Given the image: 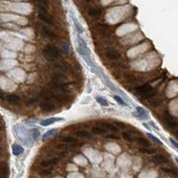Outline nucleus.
I'll use <instances>...</instances> for the list:
<instances>
[{"label": "nucleus", "instance_id": "9b49d317", "mask_svg": "<svg viewBox=\"0 0 178 178\" xmlns=\"http://www.w3.org/2000/svg\"><path fill=\"white\" fill-rule=\"evenodd\" d=\"M23 151H24V149L22 146H20V145H18V144L13 145V153H14V155L18 156L20 154H22Z\"/></svg>", "mask_w": 178, "mask_h": 178}, {"label": "nucleus", "instance_id": "f03ea898", "mask_svg": "<svg viewBox=\"0 0 178 178\" xmlns=\"http://www.w3.org/2000/svg\"><path fill=\"white\" fill-rule=\"evenodd\" d=\"M135 90H136L137 92H139V93L144 95L145 97H147V98L151 96L153 93V89L151 88V86L149 84H144V85H142V86H139V87H137Z\"/></svg>", "mask_w": 178, "mask_h": 178}, {"label": "nucleus", "instance_id": "4468645a", "mask_svg": "<svg viewBox=\"0 0 178 178\" xmlns=\"http://www.w3.org/2000/svg\"><path fill=\"white\" fill-rule=\"evenodd\" d=\"M60 140L64 142H66V143H69V144H76L77 143V141L74 139V138L72 137H70V136H63L60 138Z\"/></svg>", "mask_w": 178, "mask_h": 178}, {"label": "nucleus", "instance_id": "f704fd0d", "mask_svg": "<svg viewBox=\"0 0 178 178\" xmlns=\"http://www.w3.org/2000/svg\"><path fill=\"white\" fill-rule=\"evenodd\" d=\"M175 161H176L177 164H178V157H175Z\"/></svg>", "mask_w": 178, "mask_h": 178}, {"label": "nucleus", "instance_id": "c85d7f7f", "mask_svg": "<svg viewBox=\"0 0 178 178\" xmlns=\"http://www.w3.org/2000/svg\"><path fill=\"white\" fill-rule=\"evenodd\" d=\"M36 1L41 5V7L43 8V7H46V6H47V1H46V0H36Z\"/></svg>", "mask_w": 178, "mask_h": 178}, {"label": "nucleus", "instance_id": "20e7f679", "mask_svg": "<svg viewBox=\"0 0 178 178\" xmlns=\"http://www.w3.org/2000/svg\"><path fill=\"white\" fill-rule=\"evenodd\" d=\"M39 18H41L44 23H46L47 24H52L51 19H50V17L48 15V13L46 12V10L44 8H41V10H39Z\"/></svg>", "mask_w": 178, "mask_h": 178}, {"label": "nucleus", "instance_id": "5701e85b", "mask_svg": "<svg viewBox=\"0 0 178 178\" xmlns=\"http://www.w3.org/2000/svg\"><path fill=\"white\" fill-rule=\"evenodd\" d=\"M140 150L141 151V152H143V153H147V154H151V153H153V149H149V148H145V147L141 148Z\"/></svg>", "mask_w": 178, "mask_h": 178}, {"label": "nucleus", "instance_id": "c9c22d12", "mask_svg": "<svg viewBox=\"0 0 178 178\" xmlns=\"http://www.w3.org/2000/svg\"><path fill=\"white\" fill-rule=\"evenodd\" d=\"M86 1H87V2H90V0H86Z\"/></svg>", "mask_w": 178, "mask_h": 178}, {"label": "nucleus", "instance_id": "aec40b11", "mask_svg": "<svg viewBox=\"0 0 178 178\" xmlns=\"http://www.w3.org/2000/svg\"><path fill=\"white\" fill-rule=\"evenodd\" d=\"M162 170L164 171V172H166V173H167V174H169L171 175H173L175 177H176L178 175L177 172H176L175 170H174V169H171V168H162Z\"/></svg>", "mask_w": 178, "mask_h": 178}, {"label": "nucleus", "instance_id": "ddd939ff", "mask_svg": "<svg viewBox=\"0 0 178 178\" xmlns=\"http://www.w3.org/2000/svg\"><path fill=\"white\" fill-rule=\"evenodd\" d=\"M101 126L104 129H108V130L113 131V132H117L118 131V128L116 126V125L109 124V123H101Z\"/></svg>", "mask_w": 178, "mask_h": 178}, {"label": "nucleus", "instance_id": "dca6fc26", "mask_svg": "<svg viewBox=\"0 0 178 178\" xmlns=\"http://www.w3.org/2000/svg\"><path fill=\"white\" fill-rule=\"evenodd\" d=\"M89 15L92 17H100L101 15V11L98 8H91L89 10Z\"/></svg>", "mask_w": 178, "mask_h": 178}, {"label": "nucleus", "instance_id": "9d476101", "mask_svg": "<svg viewBox=\"0 0 178 178\" xmlns=\"http://www.w3.org/2000/svg\"><path fill=\"white\" fill-rule=\"evenodd\" d=\"M41 33L44 35V36H46L47 38H48V39H55L56 36V34L54 33L53 31H50L49 29H48L47 27H42V29H41Z\"/></svg>", "mask_w": 178, "mask_h": 178}, {"label": "nucleus", "instance_id": "f3484780", "mask_svg": "<svg viewBox=\"0 0 178 178\" xmlns=\"http://www.w3.org/2000/svg\"><path fill=\"white\" fill-rule=\"evenodd\" d=\"M52 173V170L51 169H48V168H42L39 171V174L42 175V176H48V175H50Z\"/></svg>", "mask_w": 178, "mask_h": 178}, {"label": "nucleus", "instance_id": "f8f14e48", "mask_svg": "<svg viewBox=\"0 0 178 178\" xmlns=\"http://www.w3.org/2000/svg\"><path fill=\"white\" fill-rule=\"evenodd\" d=\"M75 135L79 138H91V134L88 131H85V130H81V131L76 132Z\"/></svg>", "mask_w": 178, "mask_h": 178}, {"label": "nucleus", "instance_id": "a211bd4d", "mask_svg": "<svg viewBox=\"0 0 178 178\" xmlns=\"http://www.w3.org/2000/svg\"><path fill=\"white\" fill-rule=\"evenodd\" d=\"M138 141H139V143L141 144V145H142L143 147H145V148H149V142L146 140V139H144V138H142V137H139L138 138Z\"/></svg>", "mask_w": 178, "mask_h": 178}, {"label": "nucleus", "instance_id": "72a5a7b5", "mask_svg": "<svg viewBox=\"0 0 178 178\" xmlns=\"http://www.w3.org/2000/svg\"><path fill=\"white\" fill-rule=\"evenodd\" d=\"M116 125H118V126H120L121 128H124V127H125V125H124L123 123H120V122H116Z\"/></svg>", "mask_w": 178, "mask_h": 178}, {"label": "nucleus", "instance_id": "bb28decb", "mask_svg": "<svg viewBox=\"0 0 178 178\" xmlns=\"http://www.w3.org/2000/svg\"><path fill=\"white\" fill-rule=\"evenodd\" d=\"M56 131L55 129H52V130H50L49 132H48V133L44 135V139H46V138H47L48 136H52V135H54V134H56Z\"/></svg>", "mask_w": 178, "mask_h": 178}, {"label": "nucleus", "instance_id": "4be33fe9", "mask_svg": "<svg viewBox=\"0 0 178 178\" xmlns=\"http://www.w3.org/2000/svg\"><path fill=\"white\" fill-rule=\"evenodd\" d=\"M123 138L125 140V141H127L129 142H132L133 141V137L131 136V134H129L128 133H123Z\"/></svg>", "mask_w": 178, "mask_h": 178}, {"label": "nucleus", "instance_id": "6ab92c4d", "mask_svg": "<svg viewBox=\"0 0 178 178\" xmlns=\"http://www.w3.org/2000/svg\"><path fill=\"white\" fill-rule=\"evenodd\" d=\"M92 132L96 134H105L107 133V131L104 128H100V127H93L92 128Z\"/></svg>", "mask_w": 178, "mask_h": 178}, {"label": "nucleus", "instance_id": "c756f323", "mask_svg": "<svg viewBox=\"0 0 178 178\" xmlns=\"http://www.w3.org/2000/svg\"><path fill=\"white\" fill-rule=\"evenodd\" d=\"M105 138H109V139H119V137L117 135H115V134H106L105 135Z\"/></svg>", "mask_w": 178, "mask_h": 178}, {"label": "nucleus", "instance_id": "cd10ccee", "mask_svg": "<svg viewBox=\"0 0 178 178\" xmlns=\"http://www.w3.org/2000/svg\"><path fill=\"white\" fill-rule=\"evenodd\" d=\"M115 100L118 102V103H119V104H121V105H123V106H126V104H125V102L122 100V98H119V97H118V96H116L115 97Z\"/></svg>", "mask_w": 178, "mask_h": 178}, {"label": "nucleus", "instance_id": "473e14b6", "mask_svg": "<svg viewBox=\"0 0 178 178\" xmlns=\"http://www.w3.org/2000/svg\"><path fill=\"white\" fill-rule=\"evenodd\" d=\"M170 141H171V143H172L173 145H174V147L175 148H176L177 149H178V142L177 141H175V140H173V139H171L170 138Z\"/></svg>", "mask_w": 178, "mask_h": 178}, {"label": "nucleus", "instance_id": "f257e3e1", "mask_svg": "<svg viewBox=\"0 0 178 178\" xmlns=\"http://www.w3.org/2000/svg\"><path fill=\"white\" fill-rule=\"evenodd\" d=\"M43 54L45 58L48 61H54L56 58L60 56V51L59 49L52 45L46 46V48L43 50Z\"/></svg>", "mask_w": 178, "mask_h": 178}, {"label": "nucleus", "instance_id": "2eb2a0df", "mask_svg": "<svg viewBox=\"0 0 178 178\" xmlns=\"http://www.w3.org/2000/svg\"><path fill=\"white\" fill-rule=\"evenodd\" d=\"M60 120H62V119H60V118H49V119L43 120L41 124V125H43V126H48V125L52 124H54L55 122L60 121Z\"/></svg>", "mask_w": 178, "mask_h": 178}, {"label": "nucleus", "instance_id": "393cba45", "mask_svg": "<svg viewBox=\"0 0 178 178\" xmlns=\"http://www.w3.org/2000/svg\"><path fill=\"white\" fill-rule=\"evenodd\" d=\"M97 101L100 102L101 105H103V106H108V101L102 98H97Z\"/></svg>", "mask_w": 178, "mask_h": 178}, {"label": "nucleus", "instance_id": "6e6552de", "mask_svg": "<svg viewBox=\"0 0 178 178\" xmlns=\"http://www.w3.org/2000/svg\"><path fill=\"white\" fill-rule=\"evenodd\" d=\"M9 103L13 104V105H18L20 103V101H21V98H20L19 96L17 95H8L7 97H6V100Z\"/></svg>", "mask_w": 178, "mask_h": 178}, {"label": "nucleus", "instance_id": "7c9ffc66", "mask_svg": "<svg viewBox=\"0 0 178 178\" xmlns=\"http://www.w3.org/2000/svg\"><path fill=\"white\" fill-rule=\"evenodd\" d=\"M56 69L59 70V71H60V72H65V68L63 66L62 64H56Z\"/></svg>", "mask_w": 178, "mask_h": 178}, {"label": "nucleus", "instance_id": "2f4dec72", "mask_svg": "<svg viewBox=\"0 0 178 178\" xmlns=\"http://www.w3.org/2000/svg\"><path fill=\"white\" fill-rule=\"evenodd\" d=\"M137 111L139 112L141 115H145V116L147 115L146 112H145V110H143V108H137Z\"/></svg>", "mask_w": 178, "mask_h": 178}, {"label": "nucleus", "instance_id": "0eeeda50", "mask_svg": "<svg viewBox=\"0 0 178 178\" xmlns=\"http://www.w3.org/2000/svg\"><path fill=\"white\" fill-rule=\"evenodd\" d=\"M41 108L44 111H52V110H54L55 109V106L53 104H52L51 102L48 101V100H46L44 102H42L41 104Z\"/></svg>", "mask_w": 178, "mask_h": 178}, {"label": "nucleus", "instance_id": "39448f33", "mask_svg": "<svg viewBox=\"0 0 178 178\" xmlns=\"http://www.w3.org/2000/svg\"><path fill=\"white\" fill-rule=\"evenodd\" d=\"M106 55L110 59V60H118V59L121 57L120 54L118 53L116 50H115V49H108L107 51Z\"/></svg>", "mask_w": 178, "mask_h": 178}, {"label": "nucleus", "instance_id": "1a4fd4ad", "mask_svg": "<svg viewBox=\"0 0 178 178\" xmlns=\"http://www.w3.org/2000/svg\"><path fill=\"white\" fill-rule=\"evenodd\" d=\"M152 160L157 165H162V164H165V163L167 162V159L164 156H162V155H155L153 157Z\"/></svg>", "mask_w": 178, "mask_h": 178}, {"label": "nucleus", "instance_id": "a878e982", "mask_svg": "<svg viewBox=\"0 0 178 178\" xmlns=\"http://www.w3.org/2000/svg\"><path fill=\"white\" fill-rule=\"evenodd\" d=\"M148 136L150 138V139L151 140H152V141H154L155 142H157V143H159V144H162V142L159 140V139H157V138H156L155 136H153L152 134H148Z\"/></svg>", "mask_w": 178, "mask_h": 178}, {"label": "nucleus", "instance_id": "b1692460", "mask_svg": "<svg viewBox=\"0 0 178 178\" xmlns=\"http://www.w3.org/2000/svg\"><path fill=\"white\" fill-rule=\"evenodd\" d=\"M5 167H1V178H6V173H7V170H6Z\"/></svg>", "mask_w": 178, "mask_h": 178}, {"label": "nucleus", "instance_id": "7ed1b4c3", "mask_svg": "<svg viewBox=\"0 0 178 178\" xmlns=\"http://www.w3.org/2000/svg\"><path fill=\"white\" fill-rule=\"evenodd\" d=\"M164 119H165V122H166V124L168 125L169 127L175 128V127L177 126V122H176V120L169 113H167V112L166 114H165Z\"/></svg>", "mask_w": 178, "mask_h": 178}, {"label": "nucleus", "instance_id": "423d86ee", "mask_svg": "<svg viewBox=\"0 0 178 178\" xmlns=\"http://www.w3.org/2000/svg\"><path fill=\"white\" fill-rule=\"evenodd\" d=\"M58 163V159L56 157H54V159H48V160H45V161H42L41 163V166L43 167H53L55 165H56Z\"/></svg>", "mask_w": 178, "mask_h": 178}, {"label": "nucleus", "instance_id": "412c9836", "mask_svg": "<svg viewBox=\"0 0 178 178\" xmlns=\"http://www.w3.org/2000/svg\"><path fill=\"white\" fill-rule=\"evenodd\" d=\"M54 98L59 102H62L65 100V95L64 93H56L54 95Z\"/></svg>", "mask_w": 178, "mask_h": 178}]
</instances>
